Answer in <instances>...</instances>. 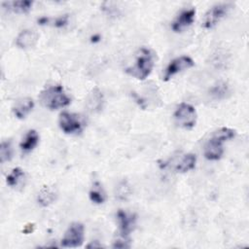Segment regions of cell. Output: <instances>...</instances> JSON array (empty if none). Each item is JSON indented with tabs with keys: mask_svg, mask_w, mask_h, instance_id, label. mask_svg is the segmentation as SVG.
I'll use <instances>...</instances> for the list:
<instances>
[{
	"mask_svg": "<svg viewBox=\"0 0 249 249\" xmlns=\"http://www.w3.org/2000/svg\"><path fill=\"white\" fill-rule=\"evenodd\" d=\"M196 10L195 9H188L182 11L175 20L172 23V30L174 32H181L185 28L189 27L195 19Z\"/></svg>",
	"mask_w": 249,
	"mask_h": 249,
	"instance_id": "9",
	"label": "cell"
},
{
	"mask_svg": "<svg viewBox=\"0 0 249 249\" xmlns=\"http://www.w3.org/2000/svg\"><path fill=\"white\" fill-rule=\"evenodd\" d=\"M91 247H93V248H96V247H101V244L97 243V241H94V242H91L90 244H89V245H88V248H91Z\"/></svg>",
	"mask_w": 249,
	"mask_h": 249,
	"instance_id": "25",
	"label": "cell"
},
{
	"mask_svg": "<svg viewBox=\"0 0 249 249\" xmlns=\"http://www.w3.org/2000/svg\"><path fill=\"white\" fill-rule=\"evenodd\" d=\"M38 142H39L38 133L36 132V130L31 129V130L27 131L24 138L20 142L19 146L23 152H30L37 146Z\"/></svg>",
	"mask_w": 249,
	"mask_h": 249,
	"instance_id": "16",
	"label": "cell"
},
{
	"mask_svg": "<svg viewBox=\"0 0 249 249\" xmlns=\"http://www.w3.org/2000/svg\"><path fill=\"white\" fill-rule=\"evenodd\" d=\"M232 8V5L230 3H222L214 5L210 8L205 14L203 19V27L206 29H210L214 27L223 18H225L229 11Z\"/></svg>",
	"mask_w": 249,
	"mask_h": 249,
	"instance_id": "6",
	"label": "cell"
},
{
	"mask_svg": "<svg viewBox=\"0 0 249 249\" xmlns=\"http://www.w3.org/2000/svg\"><path fill=\"white\" fill-rule=\"evenodd\" d=\"M235 130L230 127H221L216 130L204 145V157L209 160H218L224 153L223 143L233 138Z\"/></svg>",
	"mask_w": 249,
	"mask_h": 249,
	"instance_id": "1",
	"label": "cell"
},
{
	"mask_svg": "<svg viewBox=\"0 0 249 249\" xmlns=\"http://www.w3.org/2000/svg\"><path fill=\"white\" fill-rule=\"evenodd\" d=\"M173 117L177 125L185 129H192L196 123V111L195 107L186 102H182L177 106Z\"/></svg>",
	"mask_w": 249,
	"mask_h": 249,
	"instance_id": "4",
	"label": "cell"
},
{
	"mask_svg": "<svg viewBox=\"0 0 249 249\" xmlns=\"http://www.w3.org/2000/svg\"><path fill=\"white\" fill-rule=\"evenodd\" d=\"M13 158V147L10 140H5L1 142L0 146V161L2 163L11 160Z\"/></svg>",
	"mask_w": 249,
	"mask_h": 249,
	"instance_id": "20",
	"label": "cell"
},
{
	"mask_svg": "<svg viewBox=\"0 0 249 249\" xmlns=\"http://www.w3.org/2000/svg\"><path fill=\"white\" fill-rule=\"evenodd\" d=\"M154 59V53L149 49L141 48L138 52L134 65L126 68L125 72L138 80H145L152 72Z\"/></svg>",
	"mask_w": 249,
	"mask_h": 249,
	"instance_id": "3",
	"label": "cell"
},
{
	"mask_svg": "<svg viewBox=\"0 0 249 249\" xmlns=\"http://www.w3.org/2000/svg\"><path fill=\"white\" fill-rule=\"evenodd\" d=\"M48 21H49V18H46V17L40 18L38 19V23H39V24H41V25H43V24H47V23H48Z\"/></svg>",
	"mask_w": 249,
	"mask_h": 249,
	"instance_id": "24",
	"label": "cell"
},
{
	"mask_svg": "<svg viewBox=\"0 0 249 249\" xmlns=\"http://www.w3.org/2000/svg\"><path fill=\"white\" fill-rule=\"evenodd\" d=\"M56 196H57V193L53 187L44 186L38 193L37 200L40 205L49 206L50 204L55 201Z\"/></svg>",
	"mask_w": 249,
	"mask_h": 249,
	"instance_id": "13",
	"label": "cell"
},
{
	"mask_svg": "<svg viewBox=\"0 0 249 249\" xmlns=\"http://www.w3.org/2000/svg\"><path fill=\"white\" fill-rule=\"evenodd\" d=\"M89 199L96 204H101L105 201L106 199V196L105 193L103 191L102 186L100 185V183L95 182L91 188V190L89 191Z\"/></svg>",
	"mask_w": 249,
	"mask_h": 249,
	"instance_id": "17",
	"label": "cell"
},
{
	"mask_svg": "<svg viewBox=\"0 0 249 249\" xmlns=\"http://www.w3.org/2000/svg\"><path fill=\"white\" fill-rule=\"evenodd\" d=\"M24 176V172L19 168L16 167L12 170V172L7 176V184L11 187H15L18 184L19 180Z\"/></svg>",
	"mask_w": 249,
	"mask_h": 249,
	"instance_id": "21",
	"label": "cell"
},
{
	"mask_svg": "<svg viewBox=\"0 0 249 249\" xmlns=\"http://www.w3.org/2000/svg\"><path fill=\"white\" fill-rule=\"evenodd\" d=\"M39 34L33 29L22 30L16 39V44L20 49H29L36 45Z\"/></svg>",
	"mask_w": 249,
	"mask_h": 249,
	"instance_id": "11",
	"label": "cell"
},
{
	"mask_svg": "<svg viewBox=\"0 0 249 249\" xmlns=\"http://www.w3.org/2000/svg\"><path fill=\"white\" fill-rule=\"evenodd\" d=\"M67 23H68V15L61 16V17L57 18L54 20V26H56V27H63V26H65Z\"/></svg>",
	"mask_w": 249,
	"mask_h": 249,
	"instance_id": "22",
	"label": "cell"
},
{
	"mask_svg": "<svg viewBox=\"0 0 249 249\" xmlns=\"http://www.w3.org/2000/svg\"><path fill=\"white\" fill-rule=\"evenodd\" d=\"M34 102L30 97H24L18 99L13 107L14 115L18 119H24L33 109Z\"/></svg>",
	"mask_w": 249,
	"mask_h": 249,
	"instance_id": "12",
	"label": "cell"
},
{
	"mask_svg": "<svg viewBox=\"0 0 249 249\" xmlns=\"http://www.w3.org/2000/svg\"><path fill=\"white\" fill-rule=\"evenodd\" d=\"M40 101L43 106L50 110L63 108L70 104L71 99L65 93L62 86H50L43 89L40 93Z\"/></svg>",
	"mask_w": 249,
	"mask_h": 249,
	"instance_id": "2",
	"label": "cell"
},
{
	"mask_svg": "<svg viewBox=\"0 0 249 249\" xmlns=\"http://www.w3.org/2000/svg\"><path fill=\"white\" fill-rule=\"evenodd\" d=\"M84 232L85 229L83 224L78 222L72 223L65 231L63 238L61 239V245L63 247L70 248L81 246L84 241Z\"/></svg>",
	"mask_w": 249,
	"mask_h": 249,
	"instance_id": "5",
	"label": "cell"
},
{
	"mask_svg": "<svg viewBox=\"0 0 249 249\" xmlns=\"http://www.w3.org/2000/svg\"><path fill=\"white\" fill-rule=\"evenodd\" d=\"M194 65H195V62L190 56L182 55V56L176 57L172 61H170V63L166 67L162 79H163V81H168L170 78H172L177 73L187 70V69L193 67Z\"/></svg>",
	"mask_w": 249,
	"mask_h": 249,
	"instance_id": "8",
	"label": "cell"
},
{
	"mask_svg": "<svg viewBox=\"0 0 249 249\" xmlns=\"http://www.w3.org/2000/svg\"><path fill=\"white\" fill-rule=\"evenodd\" d=\"M114 248H128L129 244H126L125 240H117L113 244Z\"/></svg>",
	"mask_w": 249,
	"mask_h": 249,
	"instance_id": "23",
	"label": "cell"
},
{
	"mask_svg": "<svg viewBox=\"0 0 249 249\" xmlns=\"http://www.w3.org/2000/svg\"><path fill=\"white\" fill-rule=\"evenodd\" d=\"M229 93L230 89L226 83H219L210 89V94L215 99H224Z\"/></svg>",
	"mask_w": 249,
	"mask_h": 249,
	"instance_id": "19",
	"label": "cell"
},
{
	"mask_svg": "<svg viewBox=\"0 0 249 249\" xmlns=\"http://www.w3.org/2000/svg\"><path fill=\"white\" fill-rule=\"evenodd\" d=\"M33 2L29 0H20V1H12V2H6L3 4V6L7 7L8 10L17 13V14H26L28 13L32 8Z\"/></svg>",
	"mask_w": 249,
	"mask_h": 249,
	"instance_id": "14",
	"label": "cell"
},
{
	"mask_svg": "<svg viewBox=\"0 0 249 249\" xmlns=\"http://www.w3.org/2000/svg\"><path fill=\"white\" fill-rule=\"evenodd\" d=\"M58 124L60 129L67 134L78 133L82 131V122L79 117L69 112H62L58 118Z\"/></svg>",
	"mask_w": 249,
	"mask_h": 249,
	"instance_id": "7",
	"label": "cell"
},
{
	"mask_svg": "<svg viewBox=\"0 0 249 249\" xmlns=\"http://www.w3.org/2000/svg\"><path fill=\"white\" fill-rule=\"evenodd\" d=\"M89 107L91 111H98L102 108L103 96L98 89H94L89 97Z\"/></svg>",
	"mask_w": 249,
	"mask_h": 249,
	"instance_id": "18",
	"label": "cell"
},
{
	"mask_svg": "<svg viewBox=\"0 0 249 249\" xmlns=\"http://www.w3.org/2000/svg\"><path fill=\"white\" fill-rule=\"evenodd\" d=\"M196 155H194V154H186L176 163L175 170L177 172H181V173H184V172H187L189 170H192L196 166Z\"/></svg>",
	"mask_w": 249,
	"mask_h": 249,
	"instance_id": "15",
	"label": "cell"
},
{
	"mask_svg": "<svg viewBox=\"0 0 249 249\" xmlns=\"http://www.w3.org/2000/svg\"><path fill=\"white\" fill-rule=\"evenodd\" d=\"M117 219L119 222V228L122 236L126 237L135 227V215H129L123 210H119L117 213Z\"/></svg>",
	"mask_w": 249,
	"mask_h": 249,
	"instance_id": "10",
	"label": "cell"
}]
</instances>
